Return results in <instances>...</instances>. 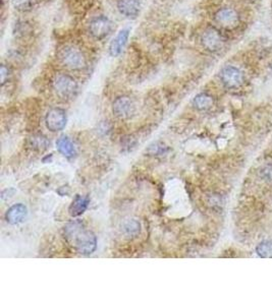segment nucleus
Returning <instances> with one entry per match:
<instances>
[{
  "mask_svg": "<svg viewBox=\"0 0 272 305\" xmlns=\"http://www.w3.org/2000/svg\"><path fill=\"white\" fill-rule=\"evenodd\" d=\"M256 252L262 258H272L271 240H265L258 244L256 247Z\"/></svg>",
  "mask_w": 272,
  "mask_h": 305,
  "instance_id": "obj_18",
  "label": "nucleus"
},
{
  "mask_svg": "<svg viewBox=\"0 0 272 305\" xmlns=\"http://www.w3.org/2000/svg\"><path fill=\"white\" fill-rule=\"evenodd\" d=\"M65 237L68 243L81 254H91L97 248L95 234L80 220L72 221L65 227Z\"/></svg>",
  "mask_w": 272,
  "mask_h": 305,
  "instance_id": "obj_1",
  "label": "nucleus"
},
{
  "mask_svg": "<svg viewBox=\"0 0 272 305\" xmlns=\"http://www.w3.org/2000/svg\"><path fill=\"white\" fill-rule=\"evenodd\" d=\"M89 205V198L82 195H75L74 199L68 208V213L71 217H79L87 210Z\"/></svg>",
  "mask_w": 272,
  "mask_h": 305,
  "instance_id": "obj_13",
  "label": "nucleus"
},
{
  "mask_svg": "<svg viewBox=\"0 0 272 305\" xmlns=\"http://www.w3.org/2000/svg\"><path fill=\"white\" fill-rule=\"evenodd\" d=\"M29 144H30V147H32L36 151H44L50 145V143L47 139V137L44 136V135H42V134H35V135H33L29 139Z\"/></svg>",
  "mask_w": 272,
  "mask_h": 305,
  "instance_id": "obj_16",
  "label": "nucleus"
},
{
  "mask_svg": "<svg viewBox=\"0 0 272 305\" xmlns=\"http://www.w3.org/2000/svg\"><path fill=\"white\" fill-rule=\"evenodd\" d=\"M125 234L129 237H135L141 231V224L136 219H129L123 225Z\"/></svg>",
  "mask_w": 272,
  "mask_h": 305,
  "instance_id": "obj_17",
  "label": "nucleus"
},
{
  "mask_svg": "<svg viewBox=\"0 0 272 305\" xmlns=\"http://www.w3.org/2000/svg\"><path fill=\"white\" fill-rule=\"evenodd\" d=\"M193 104H194L196 109L204 111V110L210 109L213 106L214 100H213L212 96H210V95H208L206 93H201V94L197 95L194 98Z\"/></svg>",
  "mask_w": 272,
  "mask_h": 305,
  "instance_id": "obj_14",
  "label": "nucleus"
},
{
  "mask_svg": "<svg viewBox=\"0 0 272 305\" xmlns=\"http://www.w3.org/2000/svg\"><path fill=\"white\" fill-rule=\"evenodd\" d=\"M113 113L119 118H130L135 113V103L128 96H121L116 98L113 102Z\"/></svg>",
  "mask_w": 272,
  "mask_h": 305,
  "instance_id": "obj_8",
  "label": "nucleus"
},
{
  "mask_svg": "<svg viewBox=\"0 0 272 305\" xmlns=\"http://www.w3.org/2000/svg\"><path fill=\"white\" fill-rule=\"evenodd\" d=\"M140 0H119L118 8L120 12L129 18H136L140 12Z\"/></svg>",
  "mask_w": 272,
  "mask_h": 305,
  "instance_id": "obj_12",
  "label": "nucleus"
},
{
  "mask_svg": "<svg viewBox=\"0 0 272 305\" xmlns=\"http://www.w3.org/2000/svg\"><path fill=\"white\" fill-rule=\"evenodd\" d=\"M262 176H264L267 180H272V166H268L263 169Z\"/></svg>",
  "mask_w": 272,
  "mask_h": 305,
  "instance_id": "obj_21",
  "label": "nucleus"
},
{
  "mask_svg": "<svg viewBox=\"0 0 272 305\" xmlns=\"http://www.w3.org/2000/svg\"><path fill=\"white\" fill-rule=\"evenodd\" d=\"M220 79L227 89H237L243 85L244 74L238 67L226 65L220 71Z\"/></svg>",
  "mask_w": 272,
  "mask_h": 305,
  "instance_id": "obj_6",
  "label": "nucleus"
},
{
  "mask_svg": "<svg viewBox=\"0 0 272 305\" xmlns=\"http://www.w3.org/2000/svg\"><path fill=\"white\" fill-rule=\"evenodd\" d=\"M215 23L224 30H234L240 25V15L238 11L230 7H223L216 11L214 15Z\"/></svg>",
  "mask_w": 272,
  "mask_h": 305,
  "instance_id": "obj_5",
  "label": "nucleus"
},
{
  "mask_svg": "<svg viewBox=\"0 0 272 305\" xmlns=\"http://www.w3.org/2000/svg\"><path fill=\"white\" fill-rule=\"evenodd\" d=\"M11 2L16 10L29 11L34 7L36 0H11Z\"/></svg>",
  "mask_w": 272,
  "mask_h": 305,
  "instance_id": "obj_19",
  "label": "nucleus"
},
{
  "mask_svg": "<svg viewBox=\"0 0 272 305\" xmlns=\"http://www.w3.org/2000/svg\"><path fill=\"white\" fill-rule=\"evenodd\" d=\"M56 147H57L59 152L68 158L72 157L75 152L73 144L71 143V140L68 138V136L60 137L59 140L56 141Z\"/></svg>",
  "mask_w": 272,
  "mask_h": 305,
  "instance_id": "obj_15",
  "label": "nucleus"
},
{
  "mask_svg": "<svg viewBox=\"0 0 272 305\" xmlns=\"http://www.w3.org/2000/svg\"><path fill=\"white\" fill-rule=\"evenodd\" d=\"M53 89L59 97L63 99H69L73 97L77 91V83L75 79L67 73H60L53 82Z\"/></svg>",
  "mask_w": 272,
  "mask_h": 305,
  "instance_id": "obj_3",
  "label": "nucleus"
},
{
  "mask_svg": "<svg viewBox=\"0 0 272 305\" xmlns=\"http://www.w3.org/2000/svg\"><path fill=\"white\" fill-rule=\"evenodd\" d=\"M112 29V24L110 19L104 15L97 16L90 22L89 32L91 36L97 40H102L106 38Z\"/></svg>",
  "mask_w": 272,
  "mask_h": 305,
  "instance_id": "obj_7",
  "label": "nucleus"
},
{
  "mask_svg": "<svg viewBox=\"0 0 272 305\" xmlns=\"http://www.w3.org/2000/svg\"><path fill=\"white\" fill-rule=\"evenodd\" d=\"M59 58L63 65L70 70H82L87 66V59L84 53L73 46L62 48L59 52Z\"/></svg>",
  "mask_w": 272,
  "mask_h": 305,
  "instance_id": "obj_2",
  "label": "nucleus"
},
{
  "mask_svg": "<svg viewBox=\"0 0 272 305\" xmlns=\"http://www.w3.org/2000/svg\"><path fill=\"white\" fill-rule=\"evenodd\" d=\"M129 37H130V30L125 29V30H122L116 35V37L111 41L109 45V54L112 57H118L123 53L128 43Z\"/></svg>",
  "mask_w": 272,
  "mask_h": 305,
  "instance_id": "obj_10",
  "label": "nucleus"
},
{
  "mask_svg": "<svg viewBox=\"0 0 272 305\" xmlns=\"http://www.w3.org/2000/svg\"><path fill=\"white\" fill-rule=\"evenodd\" d=\"M46 126L52 131H61L66 127L67 124V113L62 108H52L46 115Z\"/></svg>",
  "mask_w": 272,
  "mask_h": 305,
  "instance_id": "obj_9",
  "label": "nucleus"
},
{
  "mask_svg": "<svg viewBox=\"0 0 272 305\" xmlns=\"http://www.w3.org/2000/svg\"><path fill=\"white\" fill-rule=\"evenodd\" d=\"M9 68L7 66H5L4 64H1L0 67V78H1V85H4L6 83V80L9 77Z\"/></svg>",
  "mask_w": 272,
  "mask_h": 305,
  "instance_id": "obj_20",
  "label": "nucleus"
},
{
  "mask_svg": "<svg viewBox=\"0 0 272 305\" xmlns=\"http://www.w3.org/2000/svg\"><path fill=\"white\" fill-rule=\"evenodd\" d=\"M201 44L207 51L214 53L223 48L225 39L219 30L214 27H209L201 35Z\"/></svg>",
  "mask_w": 272,
  "mask_h": 305,
  "instance_id": "obj_4",
  "label": "nucleus"
},
{
  "mask_svg": "<svg viewBox=\"0 0 272 305\" xmlns=\"http://www.w3.org/2000/svg\"><path fill=\"white\" fill-rule=\"evenodd\" d=\"M28 215V209L25 205L23 204H16L10 207L6 214H5V219L7 223L10 225H16L22 223Z\"/></svg>",
  "mask_w": 272,
  "mask_h": 305,
  "instance_id": "obj_11",
  "label": "nucleus"
}]
</instances>
